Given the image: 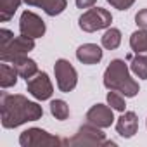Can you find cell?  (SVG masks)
<instances>
[{
  "label": "cell",
  "mask_w": 147,
  "mask_h": 147,
  "mask_svg": "<svg viewBox=\"0 0 147 147\" xmlns=\"http://www.w3.org/2000/svg\"><path fill=\"white\" fill-rule=\"evenodd\" d=\"M0 113H2V126L4 128H18L28 121H36L43 116L42 106L28 100L21 94H7L0 95Z\"/></svg>",
  "instance_id": "6da1fadb"
},
{
  "label": "cell",
  "mask_w": 147,
  "mask_h": 147,
  "mask_svg": "<svg viewBox=\"0 0 147 147\" xmlns=\"http://www.w3.org/2000/svg\"><path fill=\"white\" fill-rule=\"evenodd\" d=\"M104 87L116 90L125 97H135L138 94V83L130 76L128 66L123 59H113L104 73Z\"/></svg>",
  "instance_id": "7a4b0ae2"
},
{
  "label": "cell",
  "mask_w": 147,
  "mask_h": 147,
  "mask_svg": "<svg viewBox=\"0 0 147 147\" xmlns=\"http://www.w3.org/2000/svg\"><path fill=\"white\" fill-rule=\"evenodd\" d=\"M66 145H116V142L113 140H106V135L102 133V130L92 123H87L83 126H80V130L73 135L71 138L64 140Z\"/></svg>",
  "instance_id": "3957f363"
},
{
  "label": "cell",
  "mask_w": 147,
  "mask_h": 147,
  "mask_svg": "<svg viewBox=\"0 0 147 147\" xmlns=\"http://www.w3.org/2000/svg\"><path fill=\"white\" fill-rule=\"evenodd\" d=\"M113 23V16L109 11L102 9V7H94V9H88L87 12H83L78 19V26L87 31V33H94V31H99V30H104V28H109Z\"/></svg>",
  "instance_id": "277c9868"
},
{
  "label": "cell",
  "mask_w": 147,
  "mask_h": 147,
  "mask_svg": "<svg viewBox=\"0 0 147 147\" xmlns=\"http://www.w3.org/2000/svg\"><path fill=\"white\" fill-rule=\"evenodd\" d=\"M19 144L23 147H52V145H62L64 140L50 135L42 128H28L21 133Z\"/></svg>",
  "instance_id": "5b68a950"
},
{
  "label": "cell",
  "mask_w": 147,
  "mask_h": 147,
  "mask_svg": "<svg viewBox=\"0 0 147 147\" xmlns=\"http://www.w3.org/2000/svg\"><path fill=\"white\" fill-rule=\"evenodd\" d=\"M33 49H35V38L24 36V35L14 36L7 45L0 47V59H2V62H12L14 59L26 55Z\"/></svg>",
  "instance_id": "8992f818"
},
{
  "label": "cell",
  "mask_w": 147,
  "mask_h": 147,
  "mask_svg": "<svg viewBox=\"0 0 147 147\" xmlns=\"http://www.w3.org/2000/svg\"><path fill=\"white\" fill-rule=\"evenodd\" d=\"M54 73H55V80H57V87L61 92L69 94L78 83V73L76 69L71 66L69 61L66 59H59L54 64Z\"/></svg>",
  "instance_id": "52a82bcc"
},
{
  "label": "cell",
  "mask_w": 147,
  "mask_h": 147,
  "mask_svg": "<svg viewBox=\"0 0 147 147\" xmlns=\"http://www.w3.org/2000/svg\"><path fill=\"white\" fill-rule=\"evenodd\" d=\"M26 87H28V92L36 100H47V99L52 97V92H54L50 78H49L47 73H43V71H38L35 76L26 80Z\"/></svg>",
  "instance_id": "ba28073f"
},
{
  "label": "cell",
  "mask_w": 147,
  "mask_h": 147,
  "mask_svg": "<svg viewBox=\"0 0 147 147\" xmlns=\"http://www.w3.org/2000/svg\"><path fill=\"white\" fill-rule=\"evenodd\" d=\"M19 30H21V35H24V36L42 38L45 35V23L38 14H35L31 11H24L19 19Z\"/></svg>",
  "instance_id": "9c48e42d"
},
{
  "label": "cell",
  "mask_w": 147,
  "mask_h": 147,
  "mask_svg": "<svg viewBox=\"0 0 147 147\" xmlns=\"http://www.w3.org/2000/svg\"><path fill=\"white\" fill-rule=\"evenodd\" d=\"M114 121L113 107L104 104H95L87 111V123H92L99 128H109Z\"/></svg>",
  "instance_id": "30bf717a"
},
{
  "label": "cell",
  "mask_w": 147,
  "mask_h": 147,
  "mask_svg": "<svg viewBox=\"0 0 147 147\" xmlns=\"http://www.w3.org/2000/svg\"><path fill=\"white\" fill-rule=\"evenodd\" d=\"M116 130L121 137L125 138H130L137 133L138 130V118L133 111H125L119 118H118V123H116Z\"/></svg>",
  "instance_id": "8fae6325"
},
{
  "label": "cell",
  "mask_w": 147,
  "mask_h": 147,
  "mask_svg": "<svg viewBox=\"0 0 147 147\" xmlns=\"http://www.w3.org/2000/svg\"><path fill=\"white\" fill-rule=\"evenodd\" d=\"M76 57L83 64H97L102 59V49L95 43H83L76 50Z\"/></svg>",
  "instance_id": "7c38bea8"
},
{
  "label": "cell",
  "mask_w": 147,
  "mask_h": 147,
  "mask_svg": "<svg viewBox=\"0 0 147 147\" xmlns=\"http://www.w3.org/2000/svg\"><path fill=\"white\" fill-rule=\"evenodd\" d=\"M12 66L18 69L19 76L24 78V80H30L31 76H35L36 73H38V64H36L33 59L26 57V55H21V57L14 59V61H12Z\"/></svg>",
  "instance_id": "4fadbf2b"
},
{
  "label": "cell",
  "mask_w": 147,
  "mask_h": 147,
  "mask_svg": "<svg viewBox=\"0 0 147 147\" xmlns=\"http://www.w3.org/2000/svg\"><path fill=\"white\" fill-rule=\"evenodd\" d=\"M24 4L42 7V9L45 11V14H49V16H57V14H61V12L66 9V5H67L66 0H24Z\"/></svg>",
  "instance_id": "5bb4252c"
},
{
  "label": "cell",
  "mask_w": 147,
  "mask_h": 147,
  "mask_svg": "<svg viewBox=\"0 0 147 147\" xmlns=\"http://www.w3.org/2000/svg\"><path fill=\"white\" fill-rule=\"evenodd\" d=\"M126 59L130 61V67L135 75L142 80H147V55L144 54H128Z\"/></svg>",
  "instance_id": "9a60e30c"
},
{
  "label": "cell",
  "mask_w": 147,
  "mask_h": 147,
  "mask_svg": "<svg viewBox=\"0 0 147 147\" xmlns=\"http://www.w3.org/2000/svg\"><path fill=\"white\" fill-rule=\"evenodd\" d=\"M18 76H19V73L14 66H9L7 62L0 66V87L2 88L14 87L18 83Z\"/></svg>",
  "instance_id": "2e32d148"
},
{
  "label": "cell",
  "mask_w": 147,
  "mask_h": 147,
  "mask_svg": "<svg viewBox=\"0 0 147 147\" xmlns=\"http://www.w3.org/2000/svg\"><path fill=\"white\" fill-rule=\"evenodd\" d=\"M130 47L135 54H144L147 55V31L145 30H137L130 36Z\"/></svg>",
  "instance_id": "e0dca14e"
},
{
  "label": "cell",
  "mask_w": 147,
  "mask_h": 147,
  "mask_svg": "<svg viewBox=\"0 0 147 147\" xmlns=\"http://www.w3.org/2000/svg\"><path fill=\"white\" fill-rule=\"evenodd\" d=\"M24 0H0V21L7 23Z\"/></svg>",
  "instance_id": "ac0fdd59"
},
{
  "label": "cell",
  "mask_w": 147,
  "mask_h": 147,
  "mask_svg": "<svg viewBox=\"0 0 147 147\" xmlns=\"http://www.w3.org/2000/svg\"><path fill=\"white\" fill-rule=\"evenodd\" d=\"M121 43V31L118 28H107L106 33L102 35V47L107 50L118 49Z\"/></svg>",
  "instance_id": "d6986e66"
},
{
  "label": "cell",
  "mask_w": 147,
  "mask_h": 147,
  "mask_svg": "<svg viewBox=\"0 0 147 147\" xmlns=\"http://www.w3.org/2000/svg\"><path fill=\"white\" fill-rule=\"evenodd\" d=\"M50 113H52V116H54L55 119L64 121V119H67V116H69V106H67L64 100L55 99V100L50 102Z\"/></svg>",
  "instance_id": "ffe728a7"
},
{
  "label": "cell",
  "mask_w": 147,
  "mask_h": 147,
  "mask_svg": "<svg viewBox=\"0 0 147 147\" xmlns=\"http://www.w3.org/2000/svg\"><path fill=\"white\" fill-rule=\"evenodd\" d=\"M107 104H109L114 111H121V113H123L125 107H126L123 95H121L119 92H116V90H111V92L107 94Z\"/></svg>",
  "instance_id": "44dd1931"
},
{
  "label": "cell",
  "mask_w": 147,
  "mask_h": 147,
  "mask_svg": "<svg viewBox=\"0 0 147 147\" xmlns=\"http://www.w3.org/2000/svg\"><path fill=\"white\" fill-rule=\"evenodd\" d=\"M107 4H111L118 11H126L135 4V0H107Z\"/></svg>",
  "instance_id": "7402d4cb"
},
{
  "label": "cell",
  "mask_w": 147,
  "mask_h": 147,
  "mask_svg": "<svg viewBox=\"0 0 147 147\" xmlns=\"http://www.w3.org/2000/svg\"><path fill=\"white\" fill-rule=\"evenodd\" d=\"M135 23H137V26H138L140 30H145V31H147V9H142V11L137 12Z\"/></svg>",
  "instance_id": "603a6c76"
},
{
  "label": "cell",
  "mask_w": 147,
  "mask_h": 147,
  "mask_svg": "<svg viewBox=\"0 0 147 147\" xmlns=\"http://www.w3.org/2000/svg\"><path fill=\"white\" fill-rule=\"evenodd\" d=\"M14 38V33L12 31H9V30H0V47H4V45H7L11 40Z\"/></svg>",
  "instance_id": "cb8c5ba5"
},
{
  "label": "cell",
  "mask_w": 147,
  "mask_h": 147,
  "mask_svg": "<svg viewBox=\"0 0 147 147\" xmlns=\"http://www.w3.org/2000/svg\"><path fill=\"white\" fill-rule=\"evenodd\" d=\"M95 2L97 0H76V5L80 9H90V7L95 5Z\"/></svg>",
  "instance_id": "d4e9b609"
}]
</instances>
